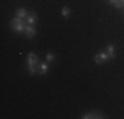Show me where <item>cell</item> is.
Listing matches in <instances>:
<instances>
[{
    "label": "cell",
    "mask_w": 124,
    "mask_h": 119,
    "mask_svg": "<svg viewBox=\"0 0 124 119\" xmlns=\"http://www.w3.org/2000/svg\"><path fill=\"white\" fill-rule=\"evenodd\" d=\"M24 34H25L28 38H33L34 36H36V28H34L33 25H29V24H26Z\"/></svg>",
    "instance_id": "obj_4"
},
{
    "label": "cell",
    "mask_w": 124,
    "mask_h": 119,
    "mask_svg": "<svg viewBox=\"0 0 124 119\" xmlns=\"http://www.w3.org/2000/svg\"><path fill=\"white\" fill-rule=\"evenodd\" d=\"M11 26L16 33L21 34L25 32V26H26V21H24V19H20V17H13L11 20Z\"/></svg>",
    "instance_id": "obj_1"
},
{
    "label": "cell",
    "mask_w": 124,
    "mask_h": 119,
    "mask_svg": "<svg viewBox=\"0 0 124 119\" xmlns=\"http://www.w3.org/2000/svg\"><path fill=\"white\" fill-rule=\"evenodd\" d=\"M49 70V65H48V61L46 62H40V68H38V73L40 74H46Z\"/></svg>",
    "instance_id": "obj_8"
},
{
    "label": "cell",
    "mask_w": 124,
    "mask_h": 119,
    "mask_svg": "<svg viewBox=\"0 0 124 119\" xmlns=\"http://www.w3.org/2000/svg\"><path fill=\"white\" fill-rule=\"evenodd\" d=\"M115 46L112 45V44H108L107 45V49H106V52H107L108 57H110V60H114L115 57H116V53H115Z\"/></svg>",
    "instance_id": "obj_6"
},
{
    "label": "cell",
    "mask_w": 124,
    "mask_h": 119,
    "mask_svg": "<svg viewBox=\"0 0 124 119\" xmlns=\"http://www.w3.org/2000/svg\"><path fill=\"white\" fill-rule=\"evenodd\" d=\"M108 60H110V57H108V54H107L106 50H100L98 54L95 56V62L98 65L103 64V62H106V61H108Z\"/></svg>",
    "instance_id": "obj_3"
},
{
    "label": "cell",
    "mask_w": 124,
    "mask_h": 119,
    "mask_svg": "<svg viewBox=\"0 0 124 119\" xmlns=\"http://www.w3.org/2000/svg\"><path fill=\"white\" fill-rule=\"evenodd\" d=\"M25 21H26V24H29V25H34L37 21V15L34 13V12H31V13L28 15V17L25 19Z\"/></svg>",
    "instance_id": "obj_5"
},
{
    "label": "cell",
    "mask_w": 124,
    "mask_h": 119,
    "mask_svg": "<svg viewBox=\"0 0 124 119\" xmlns=\"http://www.w3.org/2000/svg\"><path fill=\"white\" fill-rule=\"evenodd\" d=\"M122 9H123V13H124V7H123V8H122Z\"/></svg>",
    "instance_id": "obj_13"
},
{
    "label": "cell",
    "mask_w": 124,
    "mask_h": 119,
    "mask_svg": "<svg viewBox=\"0 0 124 119\" xmlns=\"http://www.w3.org/2000/svg\"><path fill=\"white\" fill-rule=\"evenodd\" d=\"M28 11L25 9V8H17L16 9V16L20 17V19H26L28 17Z\"/></svg>",
    "instance_id": "obj_7"
},
{
    "label": "cell",
    "mask_w": 124,
    "mask_h": 119,
    "mask_svg": "<svg viewBox=\"0 0 124 119\" xmlns=\"http://www.w3.org/2000/svg\"><path fill=\"white\" fill-rule=\"evenodd\" d=\"M81 118L82 119H94V115H93V112H87V114L81 115Z\"/></svg>",
    "instance_id": "obj_12"
},
{
    "label": "cell",
    "mask_w": 124,
    "mask_h": 119,
    "mask_svg": "<svg viewBox=\"0 0 124 119\" xmlns=\"http://www.w3.org/2000/svg\"><path fill=\"white\" fill-rule=\"evenodd\" d=\"M108 1H110V4L115 5L117 9H122L124 7V0H108Z\"/></svg>",
    "instance_id": "obj_9"
},
{
    "label": "cell",
    "mask_w": 124,
    "mask_h": 119,
    "mask_svg": "<svg viewBox=\"0 0 124 119\" xmlns=\"http://www.w3.org/2000/svg\"><path fill=\"white\" fill-rule=\"evenodd\" d=\"M34 65H40V60L34 53H28V56H26V66H34Z\"/></svg>",
    "instance_id": "obj_2"
},
{
    "label": "cell",
    "mask_w": 124,
    "mask_h": 119,
    "mask_svg": "<svg viewBox=\"0 0 124 119\" xmlns=\"http://www.w3.org/2000/svg\"><path fill=\"white\" fill-rule=\"evenodd\" d=\"M61 15H62L63 17H69L70 15H71V9H70L69 7H63V8L61 9Z\"/></svg>",
    "instance_id": "obj_10"
},
{
    "label": "cell",
    "mask_w": 124,
    "mask_h": 119,
    "mask_svg": "<svg viewBox=\"0 0 124 119\" xmlns=\"http://www.w3.org/2000/svg\"><path fill=\"white\" fill-rule=\"evenodd\" d=\"M46 61H48V62H53V61H54V54H53L52 52H49L48 54H46Z\"/></svg>",
    "instance_id": "obj_11"
}]
</instances>
